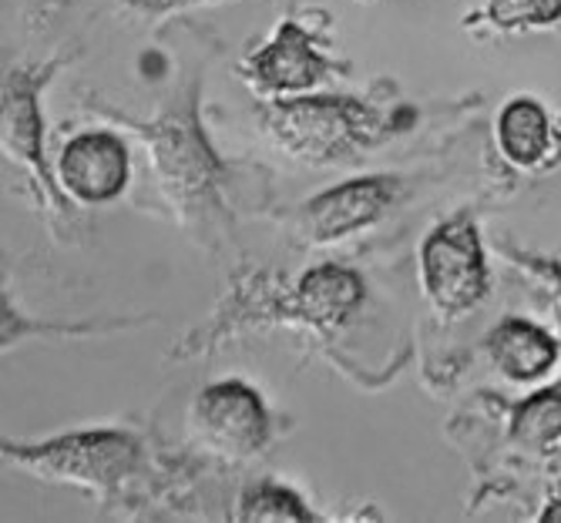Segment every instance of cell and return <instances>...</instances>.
Instances as JSON below:
<instances>
[{
	"label": "cell",
	"instance_id": "ba28073f",
	"mask_svg": "<svg viewBox=\"0 0 561 523\" xmlns=\"http://www.w3.org/2000/svg\"><path fill=\"white\" fill-rule=\"evenodd\" d=\"M393 198V182L387 178H353L327 188L302 208V225L313 242H336L356 229L374 225Z\"/></svg>",
	"mask_w": 561,
	"mask_h": 523
},
{
	"label": "cell",
	"instance_id": "6da1fadb",
	"mask_svg": "<svg viewBox=\"0 0 561 523\" xmlns=\"http://www.w3.org/2000/svg\"><path fill=\"white\" fill-rule=\"evenodd\" d=\"M0 456L31 469L37 477L68 480L108 493L135 474L141 446L135 443V437L118 430H78L37 443H18L0 437Z\"/></svg>",
	"mask_w": 561,
	"mask_h": 523
},
{
	"label": "cell",
	"instance_id": "8992f818",
	"mask_svg": "<svg viewBox=\"0 0 561 523\" xmlns=\"http://www.w3.org/2000/svg\"><path fill=\"white\" fill-rule=\"evenodd\" d=\"M47 71H14L0 84V151L11 162L31 168V175L44 185L50 198H58L61 188L50 178L44 162V131H41V84Z\"/></svg>",
	"mask_w": 561,
	"mask_h": 523
},
{
	"label": "cell",
	"instance_id": "4fadbf2b",
	"mask_svg": "<svg viewBox=\"0 0 561 523\" xmlns=\"http://www.w3.org/2000/svg\"><path fill=\"white\" fill-rule=\"evenodd\" d=\"M236 516L239 520H260V523H273V520H286V523L317 520L313 510L306 507V500L296 490H289L283 484H273V480H263L256 487H249L239 497Z\"/></svg>",
	"mask_w": 561,
	"mask_h": 523
},
{
	"label": "cell",
	"instance_id": "e0dca14e",
	"mask_svg": "<svg viewBox=\"0 0 561 523\" xmlns=\"http://www.w3.org/2000/svg\"><path fill=\"white\" fill-rule=\"evenodd\" d=\"M128 4L145 14H169V11H185L195 4H216V0H128Z\"/></svg>",
	"mask_w": 561,
	"mask_h": 523
},
{
	"label": "cell",
	"instance_id": "30bf717a",
	"mask_svg": "<svg viewBox=\"0 0 561 523\" xmlns=\"http://www.w3.org/2000/svg\"><path fill=\"white\" fill-rule=\"evenodd\" d=\"M497 370L515 383H538L558 359V342L528 319H504L488 339Z\"/></svg>",
	"mask_w": 561,
	"mask_h": 523
},
{
	"label": "cell",
	"instance_id": "9a60e30c",
	"mask_svg": "<svg viewBox=\"0 0 561 523\" xmlns=\"http://www.w3.org/2000/svg\"><path fill=\"white\" fill-rule=\"evenodd\" d=\"M491 24L515 31V27H545L561 21V0H491L488 4Z\"/></svg>",
	"mask_w": 561,
	"mask_h": 523
},
{
	"label": "cell",
	"instance_id": "9c48e42d",
	"mask_svg": "<svg viewBox=\"0 0 561 523\" xmlns=\"http://www.w3.org/2000/svg\"><path fill=\"white\" fill-rule=\"evenodd\" d=\"M252 81L263 91L286 94V91H310L327 74V61L313 47L310 34H306L296 21H283L270 44H263L256 55L245 61Z\"/></svg>",
	"mask_w": 561,
	"mask_h": 523
},
{
	"label": "cell",
	"instance_id": "7a4b0ae2",
	"mask_svg": "<svg viewBox=\"0 0 561 523\" xmlns=\"http://www.w3.org/2000/svg\"><path fill=\"white\" fill-rule=\"evenodd\" d=\"M421 286L444 316H465L484 299L488 266L471 219H450L424 239Z\"/></svg>",
	"mask_w": 561,
	"mask_h": 523
},
{
	"label": "cell",
	"instance_id": "7c38bea8",
	"mask_svg": "<svg viewBox=\"0 0 561 523\" xmlns=\"http://www.w3.org/2000/svg\"><path fill=\"white\" fill-rule=\"evenodd\" d=\"M497 148L512 165L535 168L551 148L548 112L531 97H515L497 115Z\"/></svg>",
	"mask_w": 561,
	"mask_h": 523
},
{
	"label": "cell",
	"instance_id": "3957f363",
	"mask_svg": "<svg viewBox=\"0 0 561 523\" xmlns=\"http://www.w3.org/2000/svg\"><path fill=\"white\" fill-rule=\"evenodd\" d=\"M192 437L226 460H249L270 443V412L263 396L242 380L209 383L188 412Z\"/></svg>",
	"mask_w": 561,
	"mask_h": 523
},
{
	"label": "cell",
	"instance_id": "ac0fdd59",
	"mask_svg": "<svg viewBox=\"0 0 561 523\" xmlns=\"http://www.w3.org/2000/svg\"><path fill=\"white\" fill-rule=\"evenodd\" d=\"M541 520H561V497H558L554 503H548V507L541 510Z\"/></svg>",
	"mask_w": 561,
	"mask_h": 523
},
{
	"label": "cell",
	"instance_id": "277c9868",
	"mask_svg": "<svg viewBox=\"0 0 561 523\" xmlns=\"http://www.w3.org/2000/svg\"><path fill=\"white\" fill-rule=\"evenodd\" d=\"M266 125L289 151L306 159H330L364 138L370 112L350 97H296L270 108Z\"/></svg>",
	"mask_w": 561,
	"mask_h": 523
},
{
	"label": "cell",
	"instance_id": "8fae6325",
	"mask_svg": "<svg viewBox=\"0 0 561 523\" xmlns=\"http://www.w3.org/2000/svg\"><path fill=\"white\" fill-rule=\"evenodd\" d=\"M364 302V282L343 266H317L299 279L296 305L313 326H340Z\"/></svg>",
	"mask_w": 561,
	"mask_h": 523
},
{
	"label": "cell",
	"instance_id": "5bb4252c",
	"mask_svg": "<svg viewBox=\"0 0 561 523\" xmlns=\"http://www.w3.org/2000/svg\"><path fill=\"white\" fill-rule=\"evenodd\" d=\"M515 440L545 446L561 437V383L551 390H538L515 409V423H512Z\"/></svg>",
	"mask_w": 561,
	"mask_h": 523
},
{
	"label": "cell",
	"instance_id": "2e32d148",
	"mask_svg": "<svg viewBox=\"0 0 561 523\" xmlns=\"http://www.w3.org/2000/svg\"><path fill=\"white\" fill-rule=\"evenodd\" d=\"M34 329V323H24L18 312L8 305V299L0 295V346H8V342H14L18 336H24V333H31Z\"/></svg>",
	"mask_w": 561,
	"mask_h": 523
},
{
	"label": "cell",
	"instance_id": "52a82bcc",
	"mask_svg": "<svg viewBox=\"0 0 561 523\" xmlns=\"http://www.w3.org/2000/svg\"><path fill=\"white\" fill-rule=\"evenodd\" d=\"M141 131H148L151 148H156V165L165 182V191L175 195V201L182 205H198V198H206L216 162L192 125V108H185V115L172 112L159 125Z\"/></svg>",
	"mask_w": 561,
	"mask_h": 523
},
{
	"label": "cell",
	"instance_id": "5b68a950",
	"mask_svg": "<svg viewBox=\"0 0 561 523\" xmlns=\"http://www.w3.org/2000/svg\"><path fill=\"white\" fill-rule=\"evenodd\" d=\"M131 178V151L115 131H81L61 154L55 182L58 188L81 205H108L115 201Z\"/></svg>",
	"mask_w": 561,
	"mask_h": 523
}]
</instances>
